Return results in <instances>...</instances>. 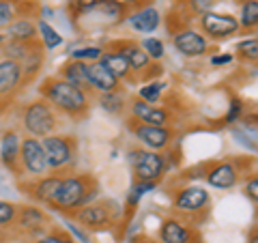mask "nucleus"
<instances>
[{
    "label": "nucleus",
    "instance_id": "obj_1",
    "mask_svg": "<svg viewBox=\"0 0 258 243\" xmlns=\"http://www.w3.org/2000/svg\"><path fill=\"white\" fill-rule=\"evenodd\" d=\"M39 93L54 110L62 112L64 116L74 120H84L88 116V112H91V95L82 91V88L64 82L58 76L45 78Z\"/></svg>",
    "mask_w": 258,
    "mask_h": 243
},
{
    "label": "nucleus",
    "instance_id": "obj_2",
    "mask_svg": "<svg viewBox=\"0 0 258 243\" xmlns=\"http://www.w3.org/2000/svg\"><path fill=\"white\" fill-rule=\"evenodd\" d=\"M97 194H99V181L93 174L62 176L60 188L47 207L60 213H74L76 209L95 202Z\"/></svg>",
    "mask_w": 258,
    "mask_h": 243
},
{
    "label": "nucleus",
    "instance_id": "obj_3",
    "mask_svg": "<svg viewBox=\"0 0 258 243\" xmlns=\"http://www.w3.org/2000/svg\"><path fill=\"white\" fill-rule=\"evenodd\" d=\"M69 11L78 24H84L91 30L116 26V24L127 20V15L132 13L129 7L120 3V0H88L82 7H76V9Z\"/></svg>",
    "mask_w": 258,
    "mask_h": 243
},
{
    "label": "nucleus",
    "instance_id": "obj_4",
    "mask_svg": "<svg viewBox=\"0 0 258 243\" xmlns=\"http://www.w3.org/2000/svg\"><path fill=\"white\" fill-rule=\"evenodd\" d=\"M41 142L43 155H45V164L47 170L58 172V170H69L76 164L78 157V138L74 136H45Z\"/></svg>",
    "mask_w": 258,
    "mask_h": 243
},
{
    "label": "nucleus",
    "instance_id": "obj_5",
    "mask_svg": "<svg viewBox=\"0 0 258 243\" xmlns=\"http://www.w3.org/2000/svg\"><path fill=\"white\" fill-rule=\"evenodd\" d=\"M120 209L114 200H97L91 205H84L76 209L71 217L82 224V228L86 230H106L110 226H114V222L118 220Z\"/></svg>",
    "mask_w": 258,
    "mask_h": 243
},
{
    "label": "nucleus",
    "instance_id": "obj_6",
    "mask_svg": "<svg viewBox=\"0 0 258 243\" xmlns=\"http://www.w3.org/2000/svg\"><path fill=\"white\" fill-rule=\"evenodd\" d=\"M22 125L32 138H45L58 129V116H56L54 108L41 97V99L30 101L26 106L22 116Z\"/></svg>",
    "mask_w": 258,
    "mask_h": 243
},
{
    "label": "nucleus",
    "instance_id": "obj_7",
    "mask_svg": "<svg viewBox=\"0 0 258 243\" xmlns=\"http://www.w3.org/2000/svg\"><path fill=\"white\" fill-rule=\"evenodd\" d=\"M129 164H132L136 179L144 183H157L164 176L166 170V157L155 151L147 149H132L129 151Z\"/></svg>",
    "mask_w": 258,
    "mask_h": 243
},
{
    "label": "nucleus",
    "instance_id": "obj_8",
    "mask_svg": "<svg viewBox=\"0 0 258 243\" xmlns=\"http://www.w3.org/2000/svg\"><path fill=\"white\" fill-rule=\"evenodd\" d=\"M198 26L200 32L207 37H211L213 41H224L232 35H237L241 30L239 28V20L230 13H215V11H209L198 15Z\"/></svg>",
    "mask_w": 258,
    "mask_h": 243
},
{
    "label": "nucleus",
    "instance_id": "obj_9",
    "mask_svg": "<svg viewBox=\"0 0 258 243\" xmlns=\"http://www.w3.org/2000/svg\"><path fill=\"white\" fill-rule=\"evenodd\" d=\"M127 129L136 136V140H140L144 147L151 149V151H164L172 144V138L174 132L170 127H155V125H147V123H140V120L132 118L127 123Z\"/></svg>",
    "mask_w": 258,
    "mask_h": 243
},
{
    "label": "nucleus",
    "instance_id": "obj_10",
    "mask_svg": "<svg viewBox=\"0 0 258 243\" xmlns=\"http://www.w3.org/2000/svg\"><path fill=\"white\" fill-rule=\"evenodd\" d=\"M50 222H52L50 215L43 209L26 205V207H18V213H15V220L11 222V226H15V230L26 234V237H41V234H45Z\"/></svg>",
    "mask_w": 258,
    "mask_h": 243
},
{
    "label": "nucleus",
    "instance_id": "obj_11",
    "mask_svg": "<svg viewBox=\"0 0 258 243\" xmlns=\"http://www.w3.org/2000/svg\"><path fill=\"white\" fill-rule=\"evenodd\" d=\"M106 52H116L120 56H125V60L129 63V67H132L134 71V78H136V82L142 78L140 74H144V71L149 69V65L153 63L147 52L142 50V45L138 41H134V39H118V41H112L108 47H103Z\"/></svg>",
    "mask_w": 258,
    "mask_h": 243
},
{
    "label": "nucleus",
    "instance_id": "obj_12",
    "mask_svg": "<svg viewBox=\"0 0 258 243\" xmlns=\"http://www.w3.org/2000/svg\"><path fill=\"white\" fill-rule=\"evenodd\" d=\"M20 166L24 172H28L30 176H43L47 172V164H45V155L41 149L39 138H24L20 142Z\"/></svg>",
    "mask_w": 258,
    "mask_h": 243
},
{
    "label": "nucleus",
    "instance_id": "obj_13",
    "mask_svg": "<svg viewBox=\"0 0 258 243\" xmlns=\"http://www.w3.org/2000/svg\"><path fill=\"white\" fill-rule=\"evenodd\" d=\"M172 41L174 47L179 50L183 56L187 58H196V56H203L209 50V43H207V37L203 35L200 30H194V28H185L179 30L172 35Z\"/></svg>",
    "mask_w": 258,
    "mask_h": 243
},
{
    "label": "nucleus",
    "instance_id": "obj_14",
    "mask_svg": "<svg viewBox=\"0 0 258 243\" xmlns=\"http://www.w3.org/2000/svg\"><path fill=\"white\" fill-rule=\"evenodd\" d=\"M129 110H132V118L140 120L147 125H155V127H168L170 125V112L166 108H157L153 103H147L142 99H132L129 101Z\"/></svg>",
    "mask_w": 258,
    "mask_h": 243
},
{
    "label": "nucleus",
    "instance_id": "obj_15",
    "mask_svg": "<svg viewBox=\"0 0 258 243\" xmlns=\"http://www.w3.org/2000/svg\"><path fill=\"white\" fill-rule=\"evenodd\" d=\"M86 80H88V86H91V91H97V93H116V91H123V82H118V80L112 76L99 60L86 65Z\"/></svg>",
    "mask_w": 258,
    "mask_h": 243
},
{
    "label": "nucleus",
    "instance_id": "obj_16",
    "mask_svg": "<svg viewBox=\"0 0 258 243\" xmlns=\"http://www.w3.org/2000/svg\"><path fill=\"white\" fill-rule=\"evenodd\" d=\"M239 174L241 170L237 161H217V164H211V168L207 170V181L215 190H230L237 185Z\"/></svg>",
    "mask_w": 258,
    "mask_h": 243
},
{
    "label": "nucleus",
    "instance_id": "obj_17",
    "mask_svg": "<svg viewBox=\"0 0 258 243\" xmlns=\"http://www.w3.org/2000/svg\"><path fill=\"white\" fill-rule=\"evenodd\" d=\"M207 205H209V192L205 188H198V185L183 188L174 196V209L181 213H198Z\"/></svg>",
    "mask_w": 258,
    "mask_h": 243
},
{
    "label": "nucleus",
    "instance_id": "obj_18",
    "mask_svg": "<svg viewBox=\"0 0 258 243\" xmlns=\"http://www.w3.org/2000/svg\"><path fill=\"white\" fill-rule=\"evenodd\" d=\"M62 176L60 174H52V176H37L32 183L24 185V194L30 196L35 202H43V205H50L52 198L56 196V192L60 188Z\"/></svg>",
    "mask_w": 258,
    "mask_h": 243
},
{
    "label": "nucleus",
    "instance_id": "obj_19",
    "mask_svg": "<svg viewBox=\"0 0 258 243\" xmlns=\"http://www.w3.org/2000/svg\"><path fill=\"white\" fill-rule=\"evenodd\" d=\"M196 232L176 217H166L159 226V243H191Z\"/></svg>",
    "mask_w": 258,
    "mask_h": 243
},
{
    "label": "nucleus",
    "instance_id": "obj_20",
    "mask_svg": "<svg viewBox=\"0 0 258 243\" xmlns=\"http://www.w3.org/2000/svg\"><path fill=\"white\" fill-rule=\"evenodd\" d=\"M22 88V69L15 60H0V97H9Z\"/></svg>",
    "mask_w": 258,
    "mask_h": 243
},
{
    "label": "nucleus",
    "instance_id": "obj_21",
    "mask_svg": "<svg viewBox=\"0 0 258 243\" xmlns=\"http://www.w3.org/2000/svg\"><path fill=\"white\" fill-rule=\"evenodd\" d=\"M99 63L118 80V82H132V84H136L134 71H132V67H129V63L125 60V56H120L116 52H106V50H103Z\"/></svg>",
    "mask_w": 258,
    "mask_h": 243
},
{
    "label": "nucleus",
    "instance_id": "obj_22",
    "mask_svg": "<svg viewBox=\"0 0 258 243\" xmlns=\"http://www.w3.org/2000/svg\"><path fill=\"white\" fill-rule=\"evenodd\" d=\"M58 78L64 80V82L78 86V88H82V91H86V93H91V86H88V80H86V63H82V60L69 58L64 65H60Z\"/></svg>",
    "mask_w": 258,
    "mask_h": 243
},
{
    "label": "nucleus",
    "instance_id": "obj_23",
    "mask_svg": "<svg viewBox=\"0 0 258 243\" xmlns=\"http://www.w3.org/2000/svg\"><path fill=\"white\" fill-rule=\"evenodd\" d=\"M20 136L15 132H7L3 136V164L13 170V174H22V166H20Z\"/></svg>",
    "mask_w": 258,
    "mask_h": 243
},
{
    "label": "nucleus",
    "instance_id": "obj_24",
    "mask_svg": "<svg viewBox=\"0 0 258 243\" xmlns=\"http://www.w3.org/2000/svg\"><path fill=\"white\" fill-rule=\"evenodd\" d=\"M7 39L11 41H22V43H30L37 41V24L32 22L28 15H22V18H15L9 28H7Z\"/></svg>",
    "mask_w": 258,
    "mask_h": 243
},
{
    "label": "nucleus",
    "instance_id": "obj_25",
    "mask_svg": "<svg viewBox=\"0 0 258 243\" xmlns=\"http://www.w3.org/2000/svg\"><path fill=\"white\" fill-rule=\"evenodd\" d=\"M127 22L132 24L134 30L138 32H153L159 28V22H161V15L157 9H153V7H147V9H140V11H132L127 15Z\"/></svg>",
    "mask_w": 258,
    "mask_h": 243
},
{
    "label": "nucleus",
    "instance_id": "obj_26",
    "mask_svg": "<svg viewBox=\"0 0 258 243\" xmlns=\"http://www.w3.org/2000/svg\"><path fill=\"white\" fill-rule=\"evenodd\" d=\"M99 103H101L103 110L110 112V114H120V112L125 110V95H123V91H116V93H101Z\"/></svg>",
    "mask_w": 258,
    "mask_h": 243
},
{
    "label": "nucleus",
    "instance_id": "obj_27",
    "mask_svg": "<svg viewBox=\"0 0 258 243\" xmlns=\"http://www.w3.org/2000/svg\"><path fill=\"white\" fill-rule=\"evenodd\" d=\"M258 24V3L256 0H245L243 7H241V20H239V28L249 30L256 28Z\"/></svg>",
    "mask_w": 258,
    "mask_h": 243
},
{
    "label": "nucleus",
    "instance_id": "obj_28",
    "mask_svg": "<svg viewBox=\"0 0 258 243\" xmlns=\"http://www.w3.org/2000/svg\"><path fill=\"white\" fill-rule=\"evenodd\" d=\"M217 0H179V9L187 11L189 15H203L213 11Z\"/></svg>",
    "mask_w": 258,
    "mask_h": 243
},
{
    "label": "nucleus",
    "instance_id": "obj_29",
    "mask_svg": "<svg viewBox=\"0 0 258 243\" xmlns=\"http://www.w3.org/2000/svg\"><path fill=\"white\" fill-rule=\"evenodd\" d=\"M37 30L41 32V43H43V47H47V50H54V47H58V45L62 43V37H60L58 32H56L47 22L39 20Z\"/></svg>",
    "mask_w": 258,
    "mask_h": 243
},
{
    "label": "nucleus",
    "instance_id": "obj_30",
    "mask_svg": "<svg viewBox=\"0 0 258 243\" xmlns=\"http://www.w3.org/2000/svg\"><path fill=\"white\" fill-rule=\"evenodd\" d=\"M101 54H103V47L99 45H88V47H78V50H71V58L74 60H91V63H97L101 58Z\"/></svg>",
    "mask_w": 258,
    "mask_h": 243
},
{
    "label": "nucleus",
    "instance_id": "obj_31",
    "mask_svg": "<svg viewBox=\"0 0 258 243\" xmlns=\"http://www.w3.org/2000/svg\"><path fill=\"white\" fill-rule=\"evenodd\" d=\"M157 183H144V181H136L132 185V190H129V196H127V207L134 209L136 205L140 202V198L144 196V194H149L153 188H155Z\"/></svg>",
    "mask_w": 258,
    "mask_h": 243
},
{
    "label": "nucleus",
    "instance_id": "obj_32",
    "mask_svg": "<svg viewBox=\"0 0 258 243\" xmlns=\"http://www.w3.org/2000/svg\"><path fill=\"white\" fill-rule=\"evenodd\" d=\"M164 88H166L164 82H147V84L140 88V97H138V99L147 101V103H157Z\"/></svg>",
    "mask_w": 258,
    "mask_h": 243
},
{
    "label": "nucleus",
    "instance_id": "obj_33",
    "mask_svg": "<svg viewBox=\"0 0 258 243\" xmlns=\"http://www.w3.org/2000/svg\"><path fill=\"white\" fill-rule=\"evenodd\" d=\"M140 45H142V50L147 52V56L151 60H161L164 58V41H159L157 37H147Z\"/></svg>",
    "mask_w": 258,
    "mask_h": 243
},
{
    "label": "nucleus",
    "instance_id": "obj_34",
    "mask_svg": "<svg viewBox=\"0 0 258 243\" xmlns=\"http://www.w3.org/2000/svg\"><path fill=\"white\" fill-rule=\"evenodd\" d=\"M237 54H239V58L256 63V58H258V41H256L254 37L252 39H245V41H241L237 45Z\"/></svg>",
    "mask_w": 258,
    "mask_h": 243
},
{
    "label": "nucleus",
    "instance_id": "obj_35",
    "mask_svg": "<svg viewBox=\"0 0 258 243\" xmlns=\"http://www.w3.org/2000/svg\"><path fill=\"white\" fill-rule=\"evenodd\" d=\"M32 243H76L74 237L67 232V230H50V232H45L41 234V237H37Z\"/></svg>",
    "mask_w": 258,
    "mask_h": 243
},
{
    "label": "nucleus",
    "instance_id": "obj_36",
    "mask_svg": "<svg viewBox=\"0 0 258 243\" xmlns=\"http://www.w3.org/2000/svg\"><path fill=\"white\" fill-rule=\"evenodd\" d=\"M18 18V7L13 3H5L0 0V30L3 28H9V24Z\"/></svg>",
    "mask_w": 258,
    "mask_h": 243
},
{
    "label": "nucleus",
    "instance_id": "obj_37",
    "mask_svg": "<svg viewBox=\"0 0 258 243\" xmlns=\"http://www.w3.org/2000/svg\"><path fill=\"white\" fill-rule=\"evenodd\" d=\"M15 213H18V205L13 202H7V200H0V226H7L15 220Z\"/></svg>",
    "mask_w": 258,
    "mask_h": 243
},
{
    "label": "nucleus",
    "instance_id": "obj_38",
    "mask_svg": "<svg viewBox=\"0 0 258 243\" xmlns=\"http://www.w3.org/2000/svg\"><path fill=\"white\" fill-rule=\"evenodd\" d=\"M241 108H243V103H241V99L235 97V99L230 101V108H228V114H226L224 123H237V118L241 114Z\"/></svg>",
    "mask_w": 258,
    "mask_h": 243
},
{
    "label": "nucleus",
    "instance_id": "obj_39",
    "mask_svg": "<svg viewBox=\"0 0 258 243\" xmlns=\"http://www.w3.org/2000/svg\"><path fill=\"white\" fill-rule=\"evenodd\" d=\"M129 7V11H140V9H147V7L153 5V0H120Z\"/></svg>",
    "mask_w": 258,
    "mask_h": 243
},
{
    "label": "nucleus",
    "instance_id": "obj_40",
    "mask_svg": "<svg viewBox=\"0 0 258 243\" xmlns=\"http://www.w3.org/2000/svg\"><path fill=\"white\" fill-rule=\"evenodd\" d=\"M245 196L252 198V202L256 205V198H258V179L256 176H252V181L245 185Z\"/></svg>",
    "mask_w": 258,
    "mask_h": 243
},
{
    "label": "nucleus",
    "instance_id": "obj_41",
    "mask_svg": "<svg viewBox=\"0 0 258 243\" xmlns=\"http://www.w3.org/2000/svg\"><path fill=\"white\" fill-rule=\"evenodd\" d=\"M232 60V54H224V56H213L211 63L213 65H224V63H230Z\"/></svg>",
    "mask_w": 258,
    "mask_h": 243
},
{
    "label": "nucleus",
    "instance_id": "obj_42",
    "mask_svg": "<svg viewBox=\"0 0 258 243\" xmlns=\"http://www.w3.org/2000/svg\"><path fill=\"white\" fill-rule=\"evenodd\" d=\"M84 3H88V0H67V7L69 9H76V7H82Z\"/></svg>",
    "mask_w": 258,
    "mask_h": 243
},
{
    "label": "nucleus",
    "instance_id": "obj_43",
    "mask_svg": "<svg viewBox=\"0 0 258 243\" xmlns=\"http://www.w3.org/2000/svg\"><path fill=\"white\" fill-rule=\"evenodd\" d=\"M134 243H159V241H155V239H151V237H140V239H136Z\"/></svg>",
    "mask_w": 258,
    "mask_h": 243
},
{
    "label": "nucleus",
    "instance_id": "obj_44",
    "mask_svg": "<svg viewBox=\"0 0 258 243\" xmlns=\"http://www.w3.org/2000/svg\"><path fill=\"white\" fill-rule=\"evenodd\" d=\"M5 3H13V5H18V3H22V0H5Z\"/></svg>",
    "mask_w": 258,
    "mask_h": 243
}]
</instances>
